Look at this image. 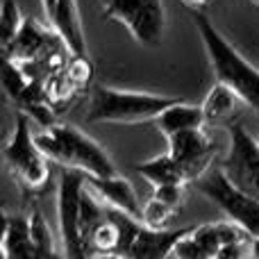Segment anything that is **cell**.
Masks as SVG:
<instances>
[{
    "mask_svg": "<svg viewBox=\"0 0 259 259\" xmlns=\"http://www.w3.org/2000/svg\"><path fill=\"white\" fill-rule=\"evenodd\" d=\"M168 141V157L180 166L187 184H193L209 170L214 157L219 155V143L205 127L187 130V132L173 134Z\"/></svg>",
    "mask_w": 259,
    "mask_h": 259,
    "instance_id": "9c48e42d",
    "label": "cell"
},
{
    "mask_svg": "<svg viewBox=\"0 0 259 259\" xmlns=\"http://www.w3.org/2000/svg\"><path fill=\"white\" fill-rule=\"evenodd\" d=\"M41 7H44L46 16H50V12H53V7H55V0H41Z\"/></svg>",
    "mask_w": 259,
    "mask_h": 259,
    "instance_id": "83f0119b",
    "label": "cell"
},
{
    "mask_svg": "<svg viewBox=\"0 0 259 259\" xmlns=\"http://www.w3.org/2000/svg\"><path fill=\"white\" fill-rule=\"evenodd\" d=\"M91 259H125L123 255H114V252H105V255H94Z\"/></svg>",
    "mask_w": 259,
    "mask_h": 259,
    "instance_id": "f1b7e54d",
    "label": "cell"
},
{
    "mask_svg": "<svg viewBox=\"0 0 259 259\" xmlns=\"http://www.w3.org/2000/svg\"><path fill=\"white\" fill-rule=\"evenodd\" d=\"M173 216H175V211L168 209L166 205H161V202H157L155 198H150V200L146 202V207H141V225L143 228L168 230Z\"/></svg>",
    "mask_w": 259,
    "mask_h": 259,
    "instance_id": "ffe728a7",
    "label": "cell"
},
{
    "mask_svg": "<svg viewBox=\"0 0 259 259\" xmlns=\"http://www.w3.org/2000/svg\"><path fill=\"white\" fill-rule=\"evenodd\" d=\"M193 228H178V230H150L143 228L137 232L132 246H130L125 259H170L178 241L187 237Z\"/></svg>",
    "mask_w": 259,
    "mask_h": 259,
    "instance_id": "7c38bea8",
    "label": "cell"
},
{
    "mask_svg": "<svg viewBox=\"0 0 259 259\" xmlns=\"http://www.w3.org/2000/svg\"><path fill=\"white\" fill-rule=\"evenodd\" d=\"M193 27L198 30V36L202 41V48L207 53V59L211 64L216 84L228 87L237 94L241 103L259 112V68L252 66L211 23L202 9L191 12Z\"/></svg>",
    "mask_w": 259,
    "mask_h": 259,
    "instance_id": "6da1fadb",
    "label": "cell"
},
{
    "mask_svg": "<svg viewBox=\"0 0 259 259\" xmlns=\"http://www.w3.org/2000/svg\"><path fill=\"white\" fill-rule=\"evenodd\" d=\"M216 259H250V243L248 246H232L225 248Z\"/></svg>",
    "mask_w": 259,
    "mask_h": 259,
    "instance_id": "cb8c5ba5",
    "label": "cell"
},
{
    "mask_svg": "<svg viewBox=\"0 0 259 259\" xmlns=\"http://www.w3.org/2000/svg\"><path fill=\"white\" fill-rule=\"evenodd\" d=\"M9 219H12V216H9L7 211L3 209V205H0V246H3L5 237H7V230H9Z\"/></svg>",
    "mask_w": 259,
    "mask_h": 259,
    "instance_id": "d4e9b609",
    "label": "cell"
},
{
    "mask_svg": "<svg viewBox=\"0 0 259 259\" xmlns=\"http://www.w3.org/2000/svg\"><path fill=\"white\" fill-rule=\"evenodd\" d=\"M180 98L161 94H146V91H125L114 87H98L91 96L87 121L91 123H121V125H137L150 123L178 103Z\"/></svg>",
    "mask_w": 259,
    "mask_h": 259,
    "instance_id": "3957f363",
    "label": "cell"
},
{
    "mask_svg": "<svg viewBox=\"0 0 259 259\" xmlns=\"http://www.w3.org/2000/svg\"><path fill=\"white\" fill-rule=\"evenodd\" d=\"M27 230H30L32 243L39 248V252L44 255V259H59L53 232H50V225H48L46 216L41 214L39 209H34L30 214V219H27Z\"/></svg>",
    "mask_w": 259,
    "mask_h": 259,
    "instance_id": "d6986e66",
    "label": "cell"
},
{
    "mask_svg": "<svg viewBox=\"0 0 259 259\" xmlns=\"http://www.w3.org/2000/svg\"><path fill=\"white\" fill-rule=\"evenodd\" d=\"M152 198L161 205H166L168 209L178 211L184 202V187L182 184H164V187L152 189Z\"/></svg>",
    "mask_w": 259,
    "mask_h": 259,
    "instance_id": "7402d4cb",
    "label": "cell"
},
{
    "mask_svg": "<svg viewBox=\"0 0 259 259\" xmlns=\"http://www.w3.org/2000/svg\"><path fill=\"white\" fill-rule=\"evenodd\" d=\"M257 146H259V141H257Z\"/></svg>",
    "mask_w": 259,
    "mask_h": 259,
    "instance_id": "1f68e13d",
    "label": "cell"
},
{
    "mask_svg": "<svg viewBox=\"0 0 259 259\" xmlns=\"http://www.w3.org/2000/svg\"><path fill=\"white\" fill-rule=\"evenodd\" d=\"M23 25V14L16 0H0V55H7L18 30Z\"/></svg>",
    "mask_w": 259,
    "mask_h": 259,
    "instance_id": "ac0fdd59",
    "label": "cell"
},
{
    "mask_svg": "<svg viewBox=\"0 0 259 259\" xmlns=\"http://www.w3.org/2000/svg\"><path fill=\"white\" fill-rule=\"evenodd\" d=\"M3 161L9 173L14 175V180L25 191H41L48 184L50 178L48 159L36 146L27 114L23 112L16 114L14 134L7 141V146L3 148Z\"/></svg>",
    "mask_w": 259,
    "mask_h": 259,
    "instance_id": "277c9868",
    "label": "cell"
},
{
    "mask_svg": "<svg viewBox=\"0 0 259 259\" xmlns=\"http://www.w3.org/2000/svg\"><path fill=\"white\" fill-rule=\"evenodd\" d=\"M134 170H137L146 182H150L152 189L164 187V184H182V187H187V180H184L182 170H180V166L168 157V152L141 161V164L134 166Z\"/></svg>",
    "mask_w": 259,
    "mask_h": 259,
    "instance_id": "e0dca14e",
    "label": "cell"
},
{
    "mask_svg": "<svg viewBox=\"0 0 259 259\" xmlns=\"http://www.w3.org/2000/svg\"><path fill=\"white\" fill-rule=\"evenodd\" d=\"M170 259H214V257H211L209 252L202 250V248L191 239V232H189L187 237H182L178 241V246H175L173 257Z\"/></svg>",
    "mask_w": 259,
    "mask_h": 259,
    "instance_id": "603a6c76",
    "label": "cell"
},
{
    "mask_svg": "<svg viewBox=\"0 0 259 259\" xmlns=\"http://www.w3.org/2000/svg\"><path fill=\"white\" fill-rule=\"evenodd\" d=\"M241 100L237 98L234 91H230L223 84H214L209 89V94L202 98L200 103V112L202 118L207 123H221V121H230V118L237 114V107Z\"/></svg>",
    "mask_w": 259,
    "mask_h": 259,
    "instance_id": "2e32d148",
    "label": "cell"
},
{
    "mask_svg": "<svg viewBox=\"0 0 259 259\" xmlns=\"http://www.w3.org/2000/svg\"><path fill=\"white\" fill-rule=\"evenodd\" d=\"M34 141L46 159L57 161L64 168L80 170L87 178H109L118 173L109 152L75 125L53 123L34 134Z\"/></svg>",
    "mask_w": 259,
    "mask_h": 259,
    "instance_id": "7a4b0ae2",
    "label": "cell"
},
{
    "mask_svg": "<svg viewBox=\"0 0 259 259\" xmlns=\"http://www.w3.org/2000/svg\"><path fill=\"white\" fill-rule=\"evenodd\" d=\"M3 252L7 259H44L39 248L30 239L25 216H12L9 219V230L3 241Z\"/></svg>",
    "mask_w": 259,
    "mask_h": 259,
    "instance_id": "9a60e30c",
    "label": "cell"
},
{
    "mask_svg": "<svg viewBox=\"0 0 259 259\" xmlns=\"http://www.w3.org/2000/svg\"><path fill=\"white\" fill-rule=\"evenodd\" d=\"M0 259H7L5 257V252H3V246H0Z\"/></svg>",
    "mask_w": 259,
    "mask_h": 259,
    "instance_id": "f546056e",
    "label": "cell"
},
{
    "mask_svg": "<svg viewBox=\"0 0 259 259\" xmlns=\"http://www.w3.org/2000/svg\"><path fill=\"white\" fill-rule=\"evenodd\" d=\"M193 187L221 211H225L230 223H234L246 237L259 239V200L241 193L228 182L221 168H209Z\"/></svg>",
    "mask_w": 259,
    "mask_h": 259,
    "instance_id": "5b68a950",
    "label": "cell"
},
{
    "mask_svg": "<svg viewBox=\"0 0 259 259\" xmlns=\"http://www.w3.org/2000/svg\"><path fill=\"white\" fill-rule=\"evenodd\" d=\"M250 3H252V5H257V7H259V0H250Z\"/></svg>",
    "mask_w": 259,
    "mask_h": 259,
    "instance_id": "4dcf8cb0",
    "label": "cell"
},
{
    "mask_svg": "<svg viewBox=\"0 0 259 259\" xmlns=\"http://www.w3.org/2000/svg\"><path fill=\"white\" fill-rule=\"evenodd\" d=\"M191 239L202 248L205 252H209L211 257H219L225 248L232 246H248L252 241L250 237L241 232L234 223L230 221H219V223H205L196 225L191 230Z\"/></svg>",
    "mask_w": 259,
    "mask_h": 259,
    "instance_id": "4fadbf2b",
    "label": "cell"
},
{
    "mask_svg": "<svg viewBox=\"0 0 259 259\" xmlns=\"http://www.w3.org/2000/svg\"><path fill=\"white\" fill-rule=\"evenodd\" d=\"M64 77H66V82L73 87V89H82V87H87L91 82V77H94V66H91V62L84 57H73L66 62V66H64Z\"/></svg>",
    "mask_w": 259,
    "mask_h": 259,
    "instance_id": "44dd1931",
    "label": "cell"
},
{
    "mask_svg": "<svg viewBox=\"0 0 259 259\" xmlns=\"http://www.w3.org/2000/svg\"><path fill=\"white\" fill-rule=\"evenodd\" d=\"M87 187L98 200H103L107 207L121 209L130 216L141 219V202L134 191L132 182L123 178L121 173L109 175V178H87Z\"/></svg>",
    "mask_w": 259,
    "mask_h": 259,
    "instance_id": "8fae6325",
    "label": "cell"
},
{
    "mask_svg": "<svg viewBox=\"0 0 259 259\" xmlns=\"http://www.w3.org/2000/svg\"><path fill=\"white\" fill-rule=\"evenodd\" d=\"M103 16L123 23L132 39L146 48L161 44L166 27L161 0H103Z\"/></svg>",
    "mask_w": 259,
    "mask_h": 259,
    "instance_id": "8992f818",
    "label": "cell"
},
{
    "mask_svg": "<svg viewBox=\"0 0 259 259\" xmlns=\"http://www.w3.org/2000/svg\"><path fill=\"white\" fill-rule=\"evenodd\" d=\"M234 189L259 200V146L243 125H230V148L221 166Z\"/></svg>",
    "mask_w": 259,
    "mask_h": 259,
    "instance_id": "ba28073f",
    "label": "cell"
},
{
    "mask_svg": "<svg viewBox=\"0 0 259 259\" xmlns=\"http://www.w3.org/2000/svg\"><path fill=\"white\" fill-rule=\"evenodd\" d=\"M250 259H259V239L250 241Z\"/></svg>",
    "mask_w": 259,
    "mask_h": 259,
    "instance_id": "4316f807",
    "label": "cell"
},
{
    "mask_svg": "<svg viewBox=\"0 0 259 259\" xmlns=\"http://www.w3.org/2000/svg\"><path fill=\"white\" fill-rule=\"evenodd\" d=\"M182 3L187 5V7H189V9H191V12H193V9H202V7H205V5H207V3H209V0H182Z\"/></svg>",
    "mask_w": 259,
    "mask_h": 259,
    "instance_id": "484cf974",
    "label": "cell"
},
{
    "mask_svg": "<svg viewBox=\"0 0 259 259\" xmlns=\"http://www.w3.org/2000/svg\"><path fill=\"white\" fill-rule=\"evenodd\" d=\"M152 123H155L157 130H159L166 139L173 137V134L187 132V130L205 127V118H202L200 105L184 103L182 98H180L178 103H173L170 107H166Z\"/></svg>",
    "mask_w": 259,
    "mask_h": 259,
    "instance_id": "5bb4252c",
    "label": "cell"
},
{
    "mask_svg": "<svg viewBox=\"0 0 259 259\" xmlns=\"http://www.w3.org/2000/svg\"><path fill=\"white\" fill-rule=\"evenodd\" d=\"M87 184V175L66 168L57 187V223L62 239L64 259H89L80 237V196Z\"/></svg>",
    "mask_w": 259,
    "mask_h": 259,
    "instance_id": "52a82bcc",
    "label": "cell"
},
{
    "mask_svg": "<svg viewBox=\"0 0 259 259\" xmlns=\"http://www.w3.org/2000/svg\"><path fill=\"white\" fill-rule=\"evenodd\" d=\"M50 30L57 34V39L64 44V48L73 57H84L87 41L82 30V18L77 9V0H55V7L48 16Z\"/></svg>",
    "mask_w": 259,
    "mask_h": 259,
    "instance_id": "30bf717a",
    "label": "cell"
}]
</instances>
